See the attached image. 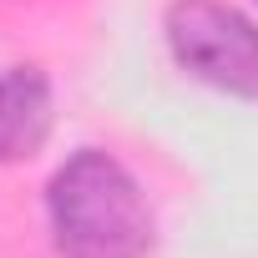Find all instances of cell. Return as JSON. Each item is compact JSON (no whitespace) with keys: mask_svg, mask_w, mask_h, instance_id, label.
<instances>
[{"mask_svg":"<svg viewBox=\"0 0 258 258\" xmlns=\"http://www.w3.org/2000/svg\"><path fill=\"white\" fill-rule=\"evenodd\" d=\"M46 223L61 258H147L157 238L142 182L106 147H76L51 172Z\"/></svg>","mask_w":258,"mask_h":258,"instance_id":"obj_1","label":"cell"},{"mask_svg":"<svg viewBox=\"0 0 258 258\" xmlns=\"http://www.w3.org/2000/svg\"><path fill=\"white\" fill-rule=\"evenodd\" d=\"M51 132V81L41 66L0 71V162L31 157Z\"/></svg>","mask_w":258,"mask_h":258,"instance_id":"obj_3","label":"cell"},{"mask_svg":"<svg viewBox=\"0 0 258 258\" xmlns=\"http://www.w3.org/2000/svg\"><path fill=\"white\" fill-rule=\"evenodd\" d=\"M172 61L213 91L258 101V26L223 0H172L167 6Z\"/></svg>","mask_w":258,"mask_h":258,"instance_id":"obj_2","label":"cell"}]
</instances>
